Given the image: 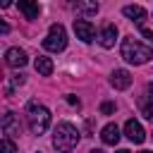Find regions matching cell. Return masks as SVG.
<instances>
[{"instance_id":"ac0fdd59","label":"cell","mask_w":153,"mask_h":153,"mask_svg":"<svg viewBox=\"0 0 153 153\" xmlns=\"http://www.w3.org/2000/svg\"><path fill=\"white\" fill-rule=\"evenodd\" d=\"M143 115H146L148 120H153V103H148V105L143 108Z\"/></svg>"},{"instance_id":"5b68a950","label":"cell","mask_w":153,"mask_h":153,"mask_svg":"<svg viewBox=\"0 0 153 153\" xmlns=\"http://www.w3.org/2000/svg\"><path fill=\"white\" fill-rule=\"evenodd\" d=\"M74 33H76V38H81L84 43H91V41L96 38V29H93V24L86 22V19H74Z\"/></svg>"},{"instance_id":"ba28073f","label":"cell","mask_w":153,"mask_h":153,"mask_svg":"<svg viewBox=\"0 0 153 153\" xmlns=\"http://www.w3.org/2000/svg\"><path fill=\"white\" fill-rule=\"evenodd\" d=\"M115 41H117V29H115V24H105V26L100 29V33H98V43H100L103 48H112Z\"/></svg>"},{"instance_id":"5bb4252c","label":"cell","mask_w":153,"mask_h":153,"mask_svg":"<svg viewBox=\"0 0 153 153\" xmlns=\"http://www.w3.org/2000/svg\"><path fill=\"white\" fill-rule=\"evenodd\" d=\"M122 12H124V17H129V19L136 22V24H143V19H146V10L139 7V5H127Z\"/></svg>"},{"instance_id":"484cf974","label":"cell","mask_w":153,"mask_h":153,"mask_svg":"<svg viewBox=\"0 0 153 153\" xmlns=\"http://www.w3.org/2000/svg\"><path fill=\"white\" fill-rule=\"evenodd\" d=\"M141 153H153V151H141Z\"/></svg>"},{"instance_id":"7c38bea8","label":"cell","mask_w":153,"mask_h":153,"mask_svg":"<svg viewBox=\"0 0 153 153\" xmlns=\"http://www.w3.org/2000/svg\"><path fill=\"white\" fill-rule=\"evenodd\" d=\"M74 10L81 17H91V14L98 12V2L96 0H74Z\"/></svg>"},{"instance_id":"e0dca14e","label":"cell","mask_w":153,"mask_h":153,"mask_svg":"<svg viewBox=\"0 0 153 153\" xmlns=\"http://www.w3.org/2000/svg\"><path fill=\"white\" fill-rule=\"evenodd\" d=\"M115 112V103H103L100 105V115H112Z\"/></svg>"},{"instance_id":"6da1fadb","label":"cell","mask_w":153,"mask_h":153,"mask_svg":"<svg viewBox=\"0 0 153 153\" xmlns=\"http://www.w3.org/2000/svg\"><path fill=\"white\" fill-rule=\"evenodd\" d=\"M76 143H79V129L69 122H60L53 131V146L60 153H69L72 148H76Z\"/></svg>"},{"instance_id":"d6986e66","label":"cell","mask_w":153,"mask_h":153,"mask_svg":"<svg viewBox=\"0 0 153 153\" xmlns=\"http://www.w3.org/2000/svg\"><path fill=\"white\" fill-rule=\"evenodd\" d=\"M67 103L74 105V108H79V98H74V96H67Z\"/></svg>"},{"instance_id":"603a6c76","label":"cell","mask_w":153,"mask_h":153,"mask_svg":"<svg viewBox=\"0 0 153 153\" xmlns=\"http://www.w3.org/2000/svg\"><path fill=\"white\" fill-rule=\"evenodd\" d=\"M117 153H131V151H127V148H120V151H117Z\"/></svg>"},{"instance_id":"ffe728a7","label":"cell","mask_w":153,"mask_h":153,"mask_svg":"<svg viewBox=\"0 0 153 153\" xmlns=\"http://www.w3.org/2000/svg\"><path fill=\"white\" fill-rule=\"evenodd\" d=\"M141 33H143V36H146V38L153 43V31H151V29H141Z\"/></svg>"},{"instance_id":"2e32d148","label":"cell","mask_w":153,"mask_h":153,"mask_svg":"<svg viewBox=\"0 0 153 153\" xmlns=\"http://www.w3.org/2000/svg\"><path fill=\"white\" fill-rule=\"evenodd\" d=\"M0 153H17V146H14V141L10 136H5L0 141Z\"/></svg>"},{"instance_id":"30bf717a","label":"cell","mask_w":153,"mask_h":153,"mask_svg":"<svg viewBox=\"0 0 153 153\" xmlns=\"http://www.w3.org/2000/svg\"><path fill=\"white\" fill-rule=\"evenodd\" d=\"M19 120L14 117V112H5L2 115V131L7 134V136H17L19 134Z\"/></svg>"},{"instance_id":"8fae6325","label":"cell","mask_w":153,"mask_h":153,"mask_svg":"<svg viewBox=\"0 0 153 153\" xmlns=\"http://www.w3.org/2000/svg\"><path fill=\"white\" fill-rule=\"evenodd\" d=\"M100 139H103V143H108V146H115L117 141H120V127L117 124H105L103 129H100Z\"/></svg>"},{"instance_id":"cb8c5ba5","label":"cell","mask_w":153,"mask_h":153,"mask_svg":"<svg viewBox=\"0 0 153 153\" xmlns=\"http://www.w3.org/2000/svg\"><path fill=\"white\" fill-rule=\"evenodd\" d=\"M91 153H105V151H100V148H93V151H91Z\"/></svg>"},{"instance_id":"4fadbf2b","label":"cell","mask_w":153,"mask_h":153,"mask_svg":"<svg viewBox=\"0 0 153 153\" xmlns=\"http://www.w3.org/2000/svg\"><path fill=\"white\" fill-rule=\"evenodd\" d=\"M19 10L26 19H38V14H41L38 0H19Z\"/></svg>"},{"instance_id":"9a60e30c","label":"cell","mask_w":153,"mask_h":153,"mask_svg":"<svg viewBox=\"0 0 153 153\" xmlns=\"http://www.w3.org/2000/svg\"><path fill=\"white\" fill-rule=\"evenodd\" d=\"M33 67H36V72H38L41 76H50V74H53V60L45 57V55H38L36 62H33Z\"/></svg>"},{"instance_id":"9c48e42d","label":"cell","mask_w":153,"mask_h":153,"mask_svg":"<svg viewBox=\"0 0 153 153\" xmlns=\"http://www.w3.org/2000/svg\"><path fill=\"white\" fill-rule=\"evenodd\" d=\"M5 62H7L10 67L19 69V67H24V65H26V53H24L22 48H10V50L5 53Z\"/></svg>"},{"instance_id":"8992f818","label":"cell","mask_w":153,"mask_h":153,"mask_svg":"<svg viewBox=\"0 0 153 153\" xmlns=\"http://www.w3.org/2000/svg\"><path fill=\"white\" fill-rule=\"evenodd\" d=\"M124 134H127V139L134 141V143H143V139H146V131H143L141 122H136V120H127V124H124Z\"/></svg>"},{"instance_id":"44dd1931","label":"cell","mask_w":153,"mask_h":153,"mask_svg":"<svg viewBox=\"0 0 153 153\" xmlns=\"http://www.w3.org/2000/svg\"><path fill=\"white\" fill-rule=\"evenodd\" d=\"M12 84H19V86H22V84H24V76H22V74H17V76H12Z\"/></svg>"},{"instance_id":"d4e9b609","label":"cell","mask_w":153,"mask_h":153,"mask_svg":"<svg viewBox=\"0 0 153 153\" xmlns=\"http://www.w3.org/2000/svg\"><path fill=\"white\" fill-rule=\"evenodd\" d=\"M148 91H151V93H153V81H151V84H148Z\"/></svg>"},{"instance_id":"3957f363","label":"cell","mask_w":153,"mask_h":153,"mask_svg":"<svg viewBox=\"0 0 153 153\" xmlns=\"http://www.w3.org/2000/svg\"><path fill=\"white\" fill-rule=\"evenodd\" d=\"M26 117H29V129L33 134H43L50 127V110L43 108V105H38L36 100L29 103V115Z\"/></svg>"},{"instance_id":"7a4b0ae2","label":"cell","mask_w":153,"mask_h":153,"mask_svg":"<svg viewBox=\"0 0 153 153\" xmlns=\"http://www.w3.org/2000/svg\"><path fill=\"white\" fill-rule=\"evenodd\" d=\"M122 57L129 62V65H146L151 57H153V50L143 43H139L134 36H127L122 41Z\"/></svg>"},{"instance_id":"7402d4cb","label":"cell","mask_w":153,"mask_h":153,"mask_svg":"<svg viewBox=\"0 0 153 153\" xmlns=\"http://www.w3.org/2000/svg\"><path fill=\"white\" fill-rule=\"evenodd\" d=\"M12 5V0H0V7H10Z\"/></svg>"},{"instance_id":"277c9868","label":"cell","mask_w":153,"mask_h":153,"mask_svg":"<svg viewBox=\"0 0 153 153\" xmlns=\"http://www.w3.org/2000/svg\"><path fill=\"white\" fill-rule=\"evenodd\" d=\"M43 48L50 53H62L67 48V31L62 24H53L48 29V36L43 38Z\"/></svg>"},{"instance_id":"52a82bcc","label":"cell","mask_w":153,"mask_h":153,"mask_svg":"<svg viewBox=\"0 0 153 153\" xmlns=\"http://www.w3.org/2000/svg\"><path fill=\"white\" fill-rule=\"evenodd\" d=\"M110 86H112V88H117V91L129 88V86H131V74H129L127 69H115V72H112V76H110Z\"/></svg>"}]
</instances>
